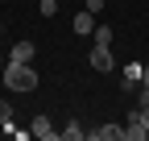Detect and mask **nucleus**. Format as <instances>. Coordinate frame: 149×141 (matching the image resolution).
<instances>
[{
	"label": "nucleus",
	"mask_w": 149,
	"mask_h": 141,
	"mask_svg": "<svg viewBox=\"0 0 149 141\" xmlns=\"http://www.w3.org/2000/svg\"><path fill=\"white\" fill-rule=\"evenodd\" d=\"M37 70L29 66V62H4V87L8 91H17V96H29V91H37Z\"/></svg>",
	"instance_id": "obj_1"
},
{
	"label": "nucleus",
	"mask_w": 149,
	"mask_h": 141,
	"mask_svg": "<svg viewBox=\"0 0 149 141\" xmlns=\"http://www.w3.org/2000/svg\"><path fill=\"white\" fill-rule=\"evenodd\" d=\"M87 62H91V70H116V58H112V46H91V54H87Z\"/></svg>",
	"instance_id": "obj_2"
},
{
	"label": "nucleus",
	"mask_w": 149,
	"mask_h": 141,
	"mask_svg": "<svg viewBox=\"0 0 149 141\" xmlns=\"http://www.w3.org/2000/svg\"><path fill=\"white\" fill-rule=\"evenodd\" d=\"M29 137H37V141H58V129L50 125V116L42 112V116H33V125H29Z\"/></svg>",
	"instance_id": "obj_3"
},
{
	"label": "nucleus",
	"mask_w": 149,
	"mask_h": 141,
	"mask_svg": "<svg viewBox=\"0 0 149 141\" xmlns=\"http://www.w3.org/2000/svg\"><path fill=\"white\" fill-rule=\"evenodd\" d=\"M120 137H124V141H149V129L141 125V116L133 112V116H128V125L120 129Z\"/></svg>",
	"instance_id": "obj_4"
},
{
	"label": "nucleus",
	"mask_w": 149,
	"mask_h": 141,
	"mask_svg": "<svg viewBox=\"0 0 149 141\" xmlns=\"http://www.w3.org/2000/svg\"><path fill=\"white\" fill-rule=\"evenodd\" d=\"M8 62H33V42H17L8 50Z\"/></svg>",
	"instance_id": "obj_5"
},
{
	"label": "nucleus",
	"mask_w": 149,
	"mask_h": 141,
	"mask_svg": "<svg viewBox=\"0 0 149 141\" xmlns=\"http://www.w3.org/2000/svg\"><path fill=\"white\" fill-rule=\"evenodd\" d=\"M87 137L91 141H120V125H100V129H91Z\"/></svg>",
	"instance_id": "obj_6"
},
{
	"label": "nucleus",
	"mask_w": 149,
	"mask_h": 141,
	"mask_svg": "<svg viewBox=\"0 0 149 141\" xmlns=\"http://www.w3.org/2000/svg\"><path fill=\"white\" fill-rule=\"evenodd\" d=\"M91 29H95V13L79 8V13H74V33H91Z\"/></svg>",
	"instance_id": "obj_7"
},
{
	"label": "nucleus",
	"mask_w": 149,
	"mask_h": 141,
	"mask_svg": "<svg viewBox=\"0 0 149 141\" xmlns=\"http://www.w3.org/2000/svg\"><path fill=\"white\" fill-rule=\"evenodd\" d=\"M87 133H83V125H79V120H70V125L66 129H58V141H83Z\"/></svg>",
	"instance_id": "obj_8"
},
{
	"label": "nucleus",
	"mask_w": 149,
	"mask_h": 141,
	"mask_svg": "<svg viewBox=\"0 0 149 141\" xmlns=\"http://www.w3.org/2000/svg\"><path fill=\"white\" fill-rule=\"evenodd\" d=\"M133 83H141V62H128L124 66V87H133Z\"/></svg>",
	"instance_id": "obj_9"
},
{
	"label": "nucleus",
	"mask_w": 149,
	"mask_h": 141,
	"mask_svg": "<svg viewBox=\"0 0 149 141\" xmlns=\"http://www.w3.org/2000/svg\"><path fill=\"white\" fill-rule=\"evenodd\" d=\"M91 38H95V46H112V29H108V25H95Z\"/></svg>",
	"instance_id": "obj_10"
},
{
	"label": "nucleus",
	"mask_w": 149,
	"mask_h": 141,
	"mask_svg": "<svg viewBox=\"0 0 149 141\" xmlns=\"http://www.w3.org/2000/svg\"><path fill=\"white\" fill-rule=\"evenodd\" d=\"M0 129H13V108H8L4 96H0Z\"/></svg>",
	"instance_id": "obj_11"
},
{
	"label": "nucleus",
	"mask_w": 149,
	"mask_h": 141,
	"mask_svg": "<svg viewBox=\"0 0 149 141\" xmlns=\"http://www.w3.org/2000/svg\"><path fill=\"white\" fill-rule=\"evenodd\" d=\"M54 13H58V0H42V17H46V21H50Z\"/></svg>",
	"instance_id": "obj_12"
},
{
	"label": "nucleus",
	"mask_w": 149,
	"mask_h": 141,
	"mask_svg": "<svg viewBox=\"0 0 149 141\" xmlns=\"http://www.w3.org/2000/svg\"><path fill=\"white\" fill-rule=\"evenodd\" d=\"M104 4H108V0H87L83 8H87V13H104Z\"/></svg>",
	"instance_id": "obj_13"
},
{
	"label": "nucleus",
	"mask_w": 149,
	"mask_h": 141,
	"mask_svg": "<svg viewBox=\"0 0 149 141\" xmlns=\"http://www.w3.org/2000/svg\"><path fill=\"white\" fill-rule=\"evenodd\" d=\"M137 116H141V125L149 129V108H137Z\"/></svg>",
	"instance_id": "obj_14"
},
{
	"label": "nucleus",
	"mask_w": 149,
	"mask_h": 141,
	"mask_svg": "<svg viewBox=\"0 0 149 141\" xmlns=\"http://www.w3.org/2000/svg\"><path fill=\"white\" fill-rule=\"evenodd\" d=\"M141 108H149V87H141Z\"/></svg>",
	"instance_id": "obj_15"
},
{
	"label": "nucleus",
	"mask_w": 149,
	"mask_h": 141,
	"mask_svg": "<svg viewBox=\"0 0 149 141\" xmlns=\"http://www.w3.org/2000/svg\"><path fill=\"white\" fill-rule=\"evenodd\" d=\"M141 87H149V66H141Z\"/></svg>",
	"instance_id": "obj_16"
},
{
	"label": "nucleus",
	"mask_w": 149,
	"mask_h": 141,
	"mask_svg": "<svg viewBox=\"0 0 149 141\" xmlns=\"http://www.w3.org/2000/svg\"><path fill=\"white\" fill-rule=\"evenodd\" d=\"M4 62H8V58H4V54H0V70H4Z\"/></svg>",
	"instance_id": "obj_17"
}]
</instances>
